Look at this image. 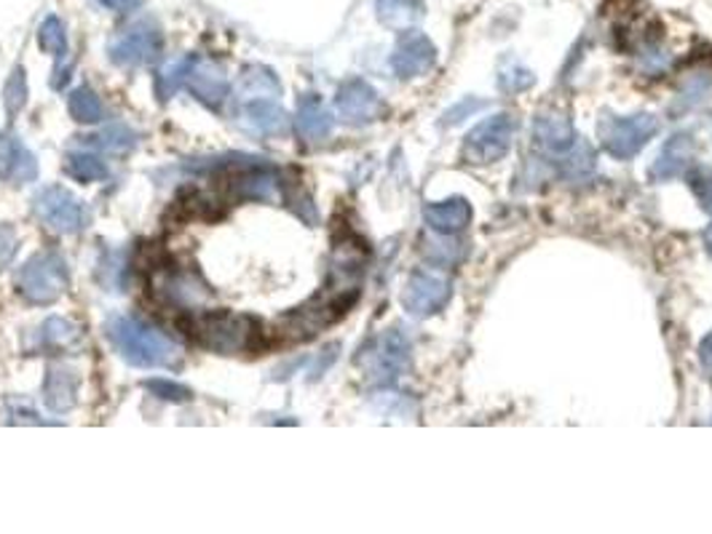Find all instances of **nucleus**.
I'll return each mask as SVG.
<instances>
[{
    "label": "nucleus",
    "mask_w": 712,
    "mask_h": 534,
    "mask_svg": "<svg viewBox=\"0 0 712 534\" xmlns=\"http://www.w3.org/2000/svg\"><path fill=\"white\" fill-rule=\"evenodd\" d=\"M107 340L137 369H172L183 358L175 342L137 316H113L107 321Z\"/></svg>",
    "instance_id": "1"
},
{
    "label": "nucleus",
    "mask_w": 712,
    "mask_h": 534,
    "mask_svg": "<svg viewBox=\"0 0 712 534\" xmlns=\"http://www.w3.org/2000/svg\"><path fill=\"white\" fill-rule=\"evenodd\" d=\"M70 270L57 251H40L30 257L16 275V289L33 305H51L68 292Z\"/></svg>",
    "instance_id": "2"
},
{
    "label": "nucleus",
    "mask_w": 712,
    "mask_h": 534,
    "mask_svg": "<svg viewBox=\"0 0 712 534\" xmlns=\"http://www.w3.org/2000/svg\"><path fill=\"white\" fill-rule=\"evenodd\" d=\"M194 334L209 351L220 353V356H233V353L253 351L257 323L247 316L214 313L194 323Z\"/></svg>",
    "instance_id": "3"
},
{
    "label": "nucleus",
    "mask_w": 712,
    "mask_h": 534,
    "mask_svg": "<svg viewBox=\"0 0 712 534\" xmlns=\"http://www.w3.org/2000/svg\"><path fill=\"white\" fill-rule=\"evenodd\" d=\"M660 131V121L651 112H638V116H603L600 121V142L610 158L627 161L638 155L649 145Z\"/></svg>",
    "instance_id": "4"
},
{
    "label": "nucleus",
    "mask_w": 712,
    "mask_h": 534,
    "mask_svg": "<svg viewBox=\"0 0 712 534\" xmlns=\"http://www.w3.org/2000/svg\"><path fill=\"white\" fill-rule=\"evenodd\" d=\"M35 214L54 233H81L92 225V212L62 185H49L33 198Z\"/></svg>",
    "instance_id": "5"
},
{
    "label": "nucleus",
    "mask_w": 712,
    "mask_h": 534,
    "mask_svg": "<svg viewBox=\"0 0 712 534\" xmlns=\"http://www.w3.org/2000/svg\"><path fill=\"white\" fill-rule=\"evenodd\" d=\"M514 131H517V123L509 112H499V116L488 118L466 137L464 145V161L466 164L488 166L495 164L499 158H504L512 147Z\"/></svg>",
    "instance_id": "6"
},
{
    "label": "nucleus",
    "mask_w": 712,
    "mask_h": 534,
    "mask_svg": "<svg viewBox=\"0 0 712 534\" xmlns=\"http://www.w3.org/2000/svg\"><path fill=\"white\" fill-rule=\"evenodd\" d=\"M164 35L155 22H135L110 40V59L118 68H142L159 59Z\"/></svg>",
    "instance_id": "7"
},
{
    "label": "nucleus",
    "mask_w": 712,
    "mask_h": 534,
    "mask_svg": "<svg viewBox=\"0 0 712 534\" xmlns=\"http://www.w3.org/2000/svg\"><path fill=\"white\" fill-rule=\"evenodd\" d=\"M359 361H362L364 371H367V377L375 385H392L407 369V364H410V342L399 332L388 329L386 334H381V337L364 351V356L359 358Z\"/></svg>",
    "instance_id": "8"
},
{
    "label": "nucleus",
    "mask_w": 712,
    "mask_h": 534,
    "mask_svg": "<svg viewBox=\"0 0 712 534\" xmlns=\"http://www.w3.org/2000/svg\"><path fill=\"white\" fill-rule=\"evenodd\" d=\"M451 281L445 275L432 273V270H416L407 278V286L402 292V305L410 316L429 318L440 313L447 302H451Z\"/></svg>",
    "instance_id": "9"
},
{
    "label": "nucleus",
    "mask_w": 712,
    "mask_h": 534,
    "mask_svg": "<svg viewBox=\"0 0 712 534\" xmlns=\"http://www.w3.org/2000/svg\"><path fill=\"white\" fill-rule=\"evenodd\" d=\"M335 107H338L340 121L351 126H367L386 116V105H383L381 94L362 78H351L338 88Z\"/></svg>",
    "instance_id": "10"
},
{
    "label": "nucleus",
    "mask_w": 712,
    "mask_h": 534,
    "mask_svg": "<svg viewBox=\"0 0 712 534\" xmlns=\"http://www.w3.org/2000/svg\"><path fill=\"white\" fill-rule=\"evenodd\" d=\"M436 64V46L418 29H405L392 54V70L402 81L427 75Z\"/></svg>",
    "instance_id": "11"
},
{
    "label": "nucleus",
    "mask_w": 712,
    "mask_h": 534,
    "mask_svg": "<svg viewBox=\"0 0 712 534\" xmlns=\"http://www.w3.org/2000/svg\"><path fill=\"white\" fill-rule=\"evenodd\" d=\"M153 292L161 302L172 305V308H194L209 297L207 286L188 270H164V273L153 275Z\"/></svg>",
    "instance_id": "12"
},
{
    "label": "nucleus",
    "mask_w": 712,
    "mask_h": 534,
    "mask_svg": "<svg viewBox=\"0 0 712 534\" xmlns=\"http://www.w3.org/2000/svg\"><path fill=\"white\" fill-rule=\"evenodd\" d=\"M0 179L5 185H27L38 179V161L33 150L11 131H0Z\"/></svg>",
    "instance_id": "13"
},
{
    "label": "nucleus",
    "mask_w": 712,
    "mask_h": 534,
    "mask_svg": "<svg viewBox=\"0 0 712 534\" xmlns=\"http://www.w3.org/2000/svg\"><path fill=\"white\" fill-rule=\"evenodd\" d=\"M185 86L190 88V94H194L201 105L212 107V110H218L231 92V83L229 78L223 75V70L214 62H207V59L199 57H196L194 68H190L188 78H185Z\"/></svg>",
    "instance_id": "14"
},
{
    "label": "nucleus",
    "mask_w": 712,
    "mask_h": 534,
    "mask_svg": "<svg viewBox=\"0 0 712 534\" xmlns=\"http://www.w3.org/2000/svg\"><path fill=\"white\" fill-rule=\"evenodd\" d=\"M693 155H697V145H693V137L678 134L662 147L660 158L654 161V166L649 169V177L654 182H669L675 177H684V174L691 169Z\"/></svg>",
    "instance_id": "15"
},
{
    "label": "nucleus",
    "mask_w": 712,
    "mask_h": 534,
    "mask_svg": "<svg viewBox=\"0 0 712 534\" xmlns=\"http://www.w3.org/2000/svg\"><path fill=\"white\" fill-rule=\"evenodd\" d=\"M242 126L253 134L277 137L287 131V112L277 99L255 97L247 99L242 107Z\"/></svg>",
    "instance_id": "16"
},
{
    "label": "nucleus",
    "mask_w": 712,
    "mask_h": 534,
    "mask_svg": "<svg viewBox=\"0 0 712 534\" xmlns=\"http://www.w3.org/2000/svg\"><path fill=\"white\" fill-rule=\"evenodd\" d=\"M332 126H335V118L325 107L322 97H316V94H305V97L297 102L295 131L303 142L316 145V142L327 140V137L332 134Z\"/></svg>",
    "instance_id": "17"
},
{
    "label": "nucleus",
    "mask_w": 712,
    "mask_h": 534,
    "mask_svg": "<svg viewBox=\"0 0 712 534\" xmlns=\"http://www.w3.org/2000/svg\"><path fill=\"white\" fill-rule=\"evenodd\" d=\"M534 137L536 145L549 155H565L579 142L573 123L562 112H544V116H538Z\"/></svg>",
    "instance_id": "18"
},
{
    "label": "nucleus",
    "mask_w": 712,
    "mask_h": 534,
    "mask_svg": "<svg viewBox=\"0 0 712 534\" xmlns=\"http://www.w3.org/2000/svg\"><path fill=\"white\" fill-rule=\"evenodd\" d=\"M423 217H427V225L434 233H440V236H456L458 230H464L471 222V203L466 198H447V201L429 203Z\"/></svg>",
    "instance_id": "19"
},
{
    "label": "nucleus",
    "mask_w": 712,
    "mask_h": 534,
    "mask_svg": "<svg viewBox=\"0 0 712 534\" xmlns=\"http://www.w3.org/2000/svg\"><path fill=\"white\" fill-rule=\"evenodd\" d=\"M78 385H81V380H78L73 369H68V366H49L44 382L46 406L57 414L70 412L78 404Z\"/></svg>",
    "instance_id": "20"
},
{
    "label": "nucleus",
    "mask_w": 712,
    "mask_h": 534,
    "mask_svg": "<svg viewBox=\"0 0 712 534\" xmlns=\"http://www.w3.org/2000/svg\"><path fill=\"white\" fill-rule=\"evenodd\" d=\"M378 20L392 29H412L423 20L427 9L421 0H375Z\"/></svg>",
    "instance_id": "21"
},
{
    "label": "nucleus",
    "mask_w": 712,
    "mask_h": 534,
    "mask_svg": "<svg viewBox=\"0 0 712 534\" xmlns=\"http://www.w3.org/2000/svg\"><path fill=\"white\" fill-rule=\"evenodd\" d=\"M81 342V329L68 318H49L40 329V345L49 351H70Z\"/></svg>",
    "instance_id": "22"
},
{
    "label": "nucleus",
    "mask_w": 712,
    "mask_h": 534,
    "mask_svg": "<svg viewBox=\"0 0 712 534\" xmlns=\"http://www.w3.org/2000/svg\"><path fill=\"white\" fill-rule=\"evenodd\" d=\"M65 169L78 182H105L110 177V169L105 166V161L100 155L92 153H70L65 161Z\"/></svg>",
    "instance_id": "23"
},
{
    "label": "nucleus",
    "mask_w": 712,
    "mask_h": 534,
    "mask_svg": "<svg viewBox=\"0 0 712 534\" xmlns=\"http://www.w3.org/2000/svg\"><path fill=\"white\" fill-rule=\"evenodd\" d=\"M68 110L78 123H100L102 118H105V107H102L100 97L89 86L75 88V92L70 94Z\"/></svg>",
    "instance_id": "24"
},
{
    "label": "nucleus",
    "mask_w": 712,
    "mask_h": 534,
    "mask_svg": "<svg viewBox=\"0 0 712 534\" xmlns=\"http://www.w3.org/2000/svg\"><path fill=\"white\" fill-rule=\"evenodd\" d=\"M712 97V75L708 73H697L691 75L688 81L680 86L678 92V99H675L673 110L675 112H686V110H693V107L704 105Z\"/></svg>",
    "instance_id": "25"
},
{
    "label": "nucleus",
    "mask_w": 712,
    "mask_h": 534,
    "mask_svg": "<svg viewBox=\"0 0 712 534\" xmlns=\"http://www.w3.org/2000/svg\"><path fill=\"white\" fill-rule=\"evenodd\" d=\"M196 57H183V59H172L170 64H164L159 73V81H155V92H159L161 99L175 97V92L179 86H185V78H188L190 68H194Z\"/></svg>",
    "instance_id": "26"
},
{
    "label": "nucleus",
    "mask_w": 712,
    "mask_h": 534,
    "mask_svg": "<svg viewBox=\"0 0 712 534\" xmlns=\"http://www.w3.org/2000/svg\"><path fill=\"white\" fill-rule=\"evenodd\" d=\"M86 145L105 150V153H127V150L137 145V134L129 129V126L116 123V126H107V129L100 131V134L86 137Z\"/></svg>",
    "instance_id": "27"
},
{
    "label": "nucleus",
    "mask_w": 712,
    "mask_h": 534,
    "mask_svg": "<svg viewBox=\"0 0 712 534\" xmlns=\"http://www.w3.org/2000/svg\"><path fill=\"white\" fill-rule=\"evenodd\" d=\"M38 46L40 51L51 54L57 62H62L68 57V33H65V25L59 16H46L38 27Z\"/></svg>",
    "instance_id": "28"
},
{
    "label": "nucleus",
    "mask_w": 712,
    "mask_h": 534,
    "mask_svg": "<svg viewBox=\"0 0 712 534\" xmlns=\"http://www.w3.org/2000/svg\"><path fill=\"white\" fill-rule=\"evenodd\" d=\"M242 94L247 99L277 97L279 94L277 75L266 68H247L244 70V78H242Z\"/></svg>",
    "instance_id": "29"
},
{
    "label": "nucleus",
    "mask_w": 712,
    "mask_h": 534,
    "mask_svg": "<svg viewBox=\"0 0 712 534\" xmlns=\"http://www.w3.org/2000/svg\"><path fill=\"white\" fill-rule=\"evenodd\" d=\"M560 169L565 177L571 179H584L586 174L595 169V153L586 142H576L565 155H560Z\"/></svg>",
    "instance_id": "30"
},
{
    "label": "nucleus",
    "mask_w": 712,
    "mask_h": 534,
    "mask_svg": "<svg viewBox=\"0 0 712 534\" xmlns=\"http://www.w3.org/2000/svg\"><path fill=\"white\" fill-rule=\"evenodd\" d=\"M534 83H536L534 73H530L528 68H523L520 62H514V59H509V62H504V68L499 70V86L509 94L528 92Z\"/></svg>",
    "instance_id": "31"
},
{
    "label": "nucleus",
    "mask_w": 712,
    "mask_h": 534,
    "mask_svg": "<svg viewBox=\"0 0 712 534\" xmlns=\"http://www.w3.org/2000/svg\"><path fill=\"white\" fill-rule=\"evenodd\" d=\"M3 102H5V110H9V116H16V112L27 105V75L22 68H16L14 73H11L9 83H5Z\"/></svg>",
    "instance_id": "32"
},
{
    "label": "nucleus",
    "mask_w": 712,
    "mask_h": 534,
    "mask_svg": "<svg viewBox=\"0 0 712 534\" xmlns=\"http://www.w3.org/2000/svg\"><path fill=\"white\" fill-rule=\"evenodd\" d=\"M142 388L151 390L155 399L170 401V404H185V401L190 399L188 388L177 385V382H170V380H161V377H155V380H145L142 382Z\"/></svg>",
    "instance_id": "33"
},
{
    "label": "nucleus",
    "mask_w": 712,
    "mask_h": 534,
    "mask_svg": "<svg viewBox=\"0 0 712 534\" xmlns=\"http://www.w3.org/2000/svg\"><path fill=\"white\" fill-rule=\"evenodd\" d=\"M281 195H284V201L290 203L292 212H295L297 217L308 222V225H314V222H316L314 203H311V198L305 195L303 190L297 188V185H281Z\"/></svg>",
    "instance_id": "34"
},
{
    "label": "nucleus",
    "mask_w": 712,
    "mask_h": 534,
    "mask_svg": "<svg viewBox=\"0 0 712 534\" xmlns=\"http://www.w3.org/2000/svg\"><path fill=\"white\" fill-rule=\"evenodd\" d=\"M688 185H691L693 195H697V201L702 203V209L712 212V169L710 166H699V169H693L691 174H688Z\"/></svg>",
    "instance_id": "35"
},
{
    "label": "nucleus",
    "mask_w": 712,
    "mask_h": 534,
    "mask_svg": "<svg viewBox=\"0 0 712 534\" xmlns=\"http://www.w3.org/2000/svg\"><path fill=\"white\" fill-rule=\"evenodd\" d=\"M427 254L432 257L436 265H456L460 257H464V246L447 238V241H436L432 249H427Z\"/></svg>",
    "instance_id": "36"
},
{
    "label": "nucleus",
    "mask_w": 712,
    "mask_h": 534,
    "mask_svg": "<svg viewBox=\"0 0 712 534\" xmlns=\"http://www.w3.org/2000/svg\"><path fill=\"white\" fill-rule=\"evenodd\" d=\"M102 265H107V275H102V284L113 286V292H121L124 275H127L121 254H118V251H113V254H107V260L102 262Z\"/></svg>",
    "instance_id": "37"
},
{
    "label": "nucleus",
    "mask_w": 712,
    "mask_h": 534,
    "mask_svg": "<svg viewBox=\"0 0 712 534\" xmlns=\"http://www.w3.org/2000/svg\"><path fill=\"white\" fill-rule=\"evenodd\" d=\"M16 246H20V238H16L14 227L0 225V270H3L11 260H14Z\"/></svg>",
    "instance_id": "38"
},
{
    "label": "nucleus",
    "mask_w": 712,
    "mask_h": 534,
    "mask_svg": "<svg viewBox=\"0 0 712 534\" xmlns=\"http://www.w3.org/2000/svg\"><path fill=\"white\" fill-rule=\"evenodd\" d=\"M485 107V102H477V99H464V102H458L456 107H451V110L445 112V126H453V123H460L464 121V118H469V116H475L477 110H482Z\"/></svg>",
    "instance_id": "39"
},
{
    "label": "nucleus",
    "mask_w": 712,
    "mask_h": 534,
    "mask_svg": "<svg viewBox=\"0 0 712 534\" xmlns=\"http://www.w3.org/2000/svg\"><path fill=\"white\" fill-rule=\"evenodd\" d=\"M699 361H702L704 371L712 377V332L702 340V345H699Z\"/></svg>",
    "instance_id": "40"
},
{
    "label": "nucleus",
    "mask_w": 712,
    "mask_h": 534,
    "mask_svg": "<svg viewBox=\"0 0 712 534\" xmlns=\"http://www.w3.org/2000/svg\"><path fill=\"white\" fill-rule=\"evenodd\" d=\"M11 423H30V425H40V417H35L33 410H16L11 406Z\"/></svg>",
    "instance_id": "41"
},
{
    "label": "nucleus",
    "mask_w": 712,
    "mask_h": 534,
    "mask_svg": "<svg viewBox=\"0 0 712 534\" xmlns=\"http://www.w3.org/2000/svg\"><path fill=\"white\" fill-rule=\"evenodd\" d=\"M102 5H107V9L113 11H131L140 5V0H100Z\"/></svg>",
    "instance_id": "42"
},
{
    "label": "nucleus",
    "mask_w": 712,
    "mask_h": 534,
    "mask_svg": "<svg viewBox=\"0 0 712 534\" xmlns=\"http://www.w3.org/2000/svg\"><path fill=\"white\" fill-rule=\"evenodd\" d=\"M704 244H708V249L712 251V225L704 230Z\"/></svg>",
    "instance_id": "43"
}]
</instances>
